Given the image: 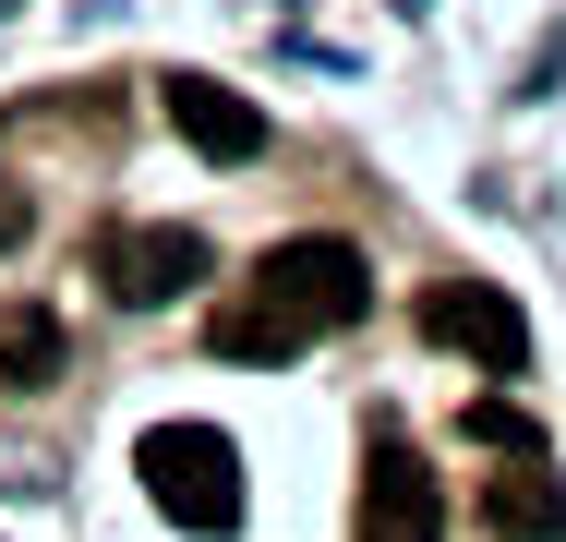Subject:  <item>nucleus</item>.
<instances>
[{
	"label": "nucleus",
	"instance_id": "0eeeda50",
	"mask_svg": "<svg viewBox=\"0 0 566 542\" xmlns=\"http://www.w3.org/2000/svg\"><path fill=\"white\" fill-rule=\"evenodd\" d=\"M482 531L494 542H566V482L543 470V458L494 470V482H482Z\"/></svg>",
	"mask_w": 566,
	"mask_h": 542
},
{
	"label": "nucleus",
	"instance_id": "f257e3e1",
	"mask_svg": "<svg viewBox=\"0 0 566 542\" xmlns=\"http://www.w3.org/2000/svg\"><path fill=\"white\" fill-rule=\"evenodd\" d=\"M361 302H374V265L349 253L338 229H302V241H277V253L253 265V314L277 325L290 350H302V337H338Z\"/></svg>",
	"mask_w": 566,
	"mask_h": 542
},
{
	"label": "nucleus",
	"instance_id": "6e6552de",
	"mask_svg": "<svg viewBox=\"0 0 566 542\" xmlns=\"http://www.w3.org/2000/svg\"><path fill=\"white\" fill-rule=\"evenodd\" d=\"M61 374V325L49 314H0V386H49Z\"/></svg>",
	"mask_w": 566,
	"mask_h": 542
},
{
	"label": "nucleus",
	"instance_id": "20e7f679",
	"mask_svg": "<svg viewBox=\"0 0 566 542\" xmlns=\"http://www.w3.org/2000/svg\"><path fill=\"white\" fill-rule=\"evenodd\" d=\"M97 278H109L120 314H157V302H181V290L206 278V229H181V217H157V229H109Z\"/></svg>",
	"mask_w": 566,
	"mask_h": 542
},
{
	"label": "nucleus",
	"instance_id": "f03ea898",
	"mask_svg": "<svg viewBox=\"0 0 566 542\" xmlns=\"http://www.w3.org/2000/svg\"><path fill=\"white\" fill-rule=\"evenodd\" d=\"M133 470H145V494H157V519H181V531H241V446L218 423H157L133 446Z\"/></svg>",
	"mask_w": 566,
	"mask_h": 542
},
{
	"label": "nucleus",
	"instance_id": "1a4fd4ad",
	"mask_svg": "<svg viewBox=\"0 0 566 542\" xmlns=\"http://www.w3.org/2000/svg\"><path fill=\"white\" fill-rule=\"evenodd\" d=\"M470 446H506V458H543V423L518 398H470Z\"/></svg>",
	"mask_w": 566,
	"mask_h": 542
},
{
	"label": "nucleus",
	"instance_id": "7ed1b4c3",
	"mask_svg": "<svg viewBox=\"0 0 566 542\" xmlns=\"http://www.w3.org/2000/svg\"><path fill=\"white\" fill-rule=\"evenodd\" d=\"M422 337H434V350H470L482 374H518V362H531V325H518V302H506L494 278H434V290H422Z\"/></svg>",
	"mask_w": 566,
	"mask_h": 542
},
{
	"label": "nucleus",
	"instance_id": "9d476101",
	"mask_svg": "<svg viewBox=\"0 0 566 542\" xmlns=\"http://www.w3.org/2000/svg\"><path fill=\"white\" fill-rule=\"evenodd\" d=\"M206 337H218L229 362H290V337H277V325L253 314V302H229V314H218V325H206Z\"/></svg>",
	"mask_w": 566,
	"mask_h": 542
},
{
	"label": "nucleus",
	"instance_id": "423d86ee",
	"mask_svg": "<svg viewBox=\"0 0 566 542\" xmlns=\"http://www.w3.org/2000/svg\"><path fill=\"white\" fill-rule=\"evenodd\" d=\"M157 108H169V133H181L193 157H218V169H253V157H265V108L241 97V85H218V73H169Z\"/></svg>",
	"mask_w": 566,
	"mask_h": 542
},
{
	"label": "nucleus",
	"instance_id": "39448f33",
	"mask_svg": "<svg viewBox=\"0 0 566 542\" xmlns=\"http://www.w3.org/2000/svg\"><path fill=\"white\" fill-rule=\"evenodd\" d=\"M361 542H447V482L422 470V446H374L361 458Z\"/></svg>",
	"mask_w": 566,
	"mask_h": 542
}]
</instances>
